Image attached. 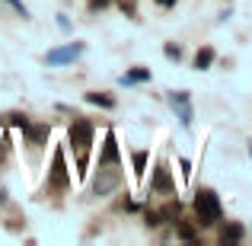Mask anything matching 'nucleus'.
<instances>
[{"mask_svg": "<svg viewBox=\"0 0 252 246\" xmlns=\"http://www.w3.org/2000/svg\"><path fill=\"white\" fill-rule=\"evenodd\" d=\"M93 135H96V128H93L90 118L74 115V122H70V128H67V141H70V147H74V154H77V176H86L90 150H93Z\"/></svg>", "mask_w": 252, "mask_h": 246, "instance_id": "1", "label": "nucleus"}, {"mask_svg": "<svg viewBox=\"0 0 252 246\" xmlns=\"http://www.w3.org/2000/svg\"><path fill=\"white\" fill-rule=\"evenodd\" d=\"M191 211H195V224L198 227H217L223 217L220 198H217L214 189H198L195 198H191Z\"/></svg>", "mask_w": 252, "mask_h": 246, "instance_id": "2", "label": "nucleus"}, {"mask_svg": "<svg viewBox=\"0 0 252 246\" xmlns=\"http://www.w3.org/2000/svg\"><path fill=\"white\" fill-rule=\"evenodd\" d=\"M70 189V170H67V157H64V144H58L51 150V170H48V192H67Z\"/></svg>", "mask_w": 252, "mask_h": 246, "instance_id": "3", "label": "nucleus"}, {"mask_svg": "<svg viewBox=\"0 0 252 246\" xmlns=\"http://www.w3.org/2000/svg\"><path fill=\"white\" fill-rule=\"evenodd\" d=\"M96 179H93V195H96V198H105V195H112V192H115L118 189V185H122V173H118L115 170V166H96Z\"/></svg>", "mask_w": 252, "mask_h": 246, "instance_id": "4", "label": "nucleus"}, {"mask_svg": "<svg viewBox=\"0 0 252 246\" xmlns=\"http://www.w3.org/2000/svg\"><path fill=\"white\" fill-rule=\"evenodd\" d=\"M83 51H86L83 42H67V45H61V48H51L48 55H45V64H48V68H64V64L77 61Z\"/></svg>", "mask_w": 252, "mask_h": 246, "instance_id": "5", "label": "nucleus"}, {"mask_svg": "<svg viewBox=\"0 0 252 246\" xmlns=\"http://www.w3.org/2000/svg\"><path fill=\"white\" fill-rule=\"evenodd\" d=\"M169 105L176 109V118L182 122V128H191V122H195L191 93H189V90H172V93H169Z\"/></svg>", "mask_w": 252, "mask_h": 246, "instance_id": "6", "label": "nucleus"}, {"mask_svg": "<svg viewBox=\"0 0 252 246\" xmlns=\"http://www.w3.org/2000/svg\"><path fill=\"white\" fill-rule=\"evenodd\" d=\"M150 189L157 192V195H176V179H172V170L166 163H157L154 166V176H150Z\"/></svg>", "mask_w": 252, "mask_h": 246, "instance_id": "7", "label": "nucleus"}, {"mask_svg": "<svg viewBox=\"0 0 252 246\" xmlns=\"http://www.w3.org/2000/svg\"><path fill=\"white\" fill-rule=\"evenodd\" d=\"M122 163V150H118V141H115V131H105L102 138V150H99V160L96 166H118Z\"/></svg>", "mask_w": 252, "mask_h": 246, "instance_id": "8", "label": "nucleus"}, {"mask_svg": "<svg viewBox=\"0 0 252 246\" xmlns=\"http://www.w3.org/2000/svg\"><path fill=\"white\" fill-rule=\"evenodd\" d=\"M23 135H26V141H29L32 147H45L48 138H51V125L48 122H29L23 128Z\"/></svg>", "mask_w": 252, "mask_h": 246, "instance_id": "9", "label": "nucleus"}, {"mask_svg": "<svg viewBox=\"0 0 252 246\" xmlns=\"http://www.w3.org/2000/svg\"><path fill=\"white\" fill-rule=\"evenodd\" d=\"M217 240H220L223 246H236V243L246 240V230H243V224L227 221V224H220V227H217Z\"/></svg>", "mask_w": 252, "mask_h": 246, "instance_id": "10", "label": "nucleus"}, {"mask_svg": "<svg viewBox=\"0 0 252 246\" xmlns=\"http://www.w3.org/2000/svg\"><path fill=\"white\" fill-rule=\"evenodd\" d=\"M160 217H163V224H176L179 217H182V202L169 195V202H166V205L160 208Z\"/></svg>", "mask_w": 252, "mask_h": 246, "instance_id": "11", "label": "nucleus"}, {"mask_svg": "<svg viewBox=\"0 0 252 246\" xmlns=\"http://www.w3.org/2000/svg\"><path fill=\"white\" fill-rule=\"evenodd\" d=\"M172 227H176V237H179V240H185V243H195L198 240V227L191 221H182V217H179Z\"/></svg>", "mask_w": 252, "mask_h": 246, "instance_id": "12", "label": "nucleus"}, {"mask_svg": "<svg viewBox=\"0 0 252 246\" xmlns=\"http://www.w3.org/2000/svg\"><path fill=\"white\" fill-rule=\"evenodd\" d=\"M86 103L90 105H99V109H115V96H109V93H99V90H90L86 93Z\"/></svg>", "mask_w": 252, "mask_h": 246, "instance_id": "13", "label": "nucleus"}, {"mask_svg": "<svg viewBox=\"0 0 252 246\" xmlns=\"http://www.w3.org/2000/svg\"><path fill=\"white\" fill-rule=\"evenodd\" d=\"M150 77H154V74H150V68H131L128 74H122V83L125 86H134V83H147Z\"/></svg>", "mask_w": 252, "mask_h": 246, "instance_id": "14", "label": "nucleus"}, {"mask_svg": "<svg viewBox=\"0 0 252 246\" xmlns=\"http://www.w3.org/2000/svg\"><path fill=\"white\" fill-rule=\"evenodd\" d=\"M214 61H217L214 48H211V45H204V48H198V55H195V70H208Z\"/></svg>", "mask_w": 252, "mask_h": 246, "instance_id": "15", "label": "nucleus"}, {"mask_svg": "<svg viewBox=\"0 0 252 246\" xmlns=\"http://www.w3.org/2000/svg\"><path fill=\"white\" fill-rule=\"evenodd\" d=\"M147 160H150L147 150H134V154H131V163H134V176H137V179L147 173Z\"/></svg>", "mask_w": 252, "mask_h": 246, "instance_id": "16", "label": "nucleus"}, {"mask_svg": "<svg viewBox=\"0 0 252 246\" xmlns=\"http://www.w3.org/2000/svg\"><path fill=\"white\" fill-rule=\"evenodd\" d=\"M6 125H13V128H26V125H29V115H26V112H10V115H6Z\"/></svg>", "mask_w": 252, "mask_h": 246, "instance_id": "17", "label": "nucleus"}, {"mask_svg": "<svg viewBox=\"0 0 252 246\" xmlns=\"http://www.w3.org/2000/svg\"><path fill=\"white\" fill-rule=\"evenodd\" d=\"M115 3H118V10H122L125 16L137 19V0H115Z\"/></svg>", "mask_w": 252, "mask_h": 246, "instance_id": "18", "label": "nucleus"}, {"mask_svg": "<svg viewBox=\"0 0 252 246\" xmlns=\"http://www.w3.org/2000/svg\"><path fill=\"white\" fill-rule=\"evenodd\" d=\"M163 55H166V61H182V48H179L176 42H166V45H163Z\"/></svg>", "mask_w": 252, "mask_h": 246, "instance_id": "19", "label": "nucleus"}, {"mask_svg": "<svg viewBox=\"0 0 252 246\" xmlns=\"http://www.w3.org/2000/svg\"><path fill=\"white\" fill-rule=\"evenodd\" d=\"M144 224H147V227L150 230H157V227H160V224H163V217H160V211H144Z\"/></svg>", "mask_w": 252, "mask_h": 246, "instance_id": "20", "label": "nucleus"}, {"mask_svg": "<svg viewBox=\"0 0 252 246\" xmlns=\"http://www.w3.org/2000/svg\"><path fill=\"white\" fill-rule=\"evenodd\" d=\"M3 3H6V6H10V10H13V13H19V16H23V19H29V6H26V3H23V0H3Z\"/></svg>", "mask_w": 252, "mask_h": 246, "instance_id": "21", "label": "nucleus"}, {"mask_svg": "<svg viewBox=\"0 0 252 246\" xmlns=\"http://www.w3.org/2000/svg\"><path fill=\"white\" fill-rule=\"evenodd\" d=\"M109 3H112V0H86V6H90L93 13H96V10H105Z\"/></svg>", "mask_w": 252, "mask_h": 246, "instance_id": "22", "label": "nucleus"}, {"mask_svg": "<svg viewBox=\"0 0 252 246\" xmlns=\"http://www.w3.org/2000/svg\"><path fill=\"white\" fill-rule=\"evenodd\" d=\"M179 166H182V176H191V160L189 157H179Z\"/></svg>", "mask_w": 252, "mask_h": 246, "instance_id": "23", "label": "nucleus"}, {"mask_svg": "<svg viewBox=\"0 0 252 246\" xmlns=\"http://www.w3.org/2000/svg\"><path fill=\"white\" fill-rule=\"evenodd\" d=\"M154 3H157V6H163V10H172L179 0H154Z\"/></svg>", "mask_w": 252, "mask_h": 246, "instance_id": "24", "label": "nucleus"}, {"mask_svg": "<svg viewBox=\"0 0 252 246\" xmlns=\"http://www.w3.org/2000/svg\"><path fill=\"white\" fill-rule=\"evenodd\" d=\"M58 26H61V29H64V32H70V19H67V16H64V13H61V16H58Z\"/></svg>", "mask_w": 252, "mask_h": 246, "instance_id": "25", "label": "nucleus"}]
</instances>
